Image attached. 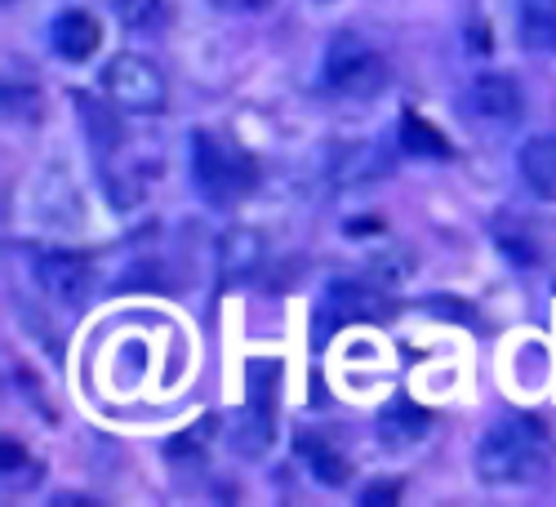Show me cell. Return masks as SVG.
<instances>
[{
	"instance_id": "obj_9",
	"label": "cell",
	"mask_w": 556,
	"mask_h": 507,
	"mask_svg": "<svg viewBox=\"0 0 556 507\" xmlns=\"http://www.w3.org/2000/svg\"><path fill=\"white\" fill-rule=\"evenodd\" d=\"M263 263V237L250 232V227H231V232L218 241V276L223 286H241L258 271Z\"/></svg>"
},
{
	"instance_id": "obj_6",
	"label": "cell",
	"mask_w": 556,
	"mask_h": 507,
	"mask_svg": "<svg viewBox=\"0 0 556 507\" xmlns=\"http://www.w3.org/2000/svg\"><path fill=\"white\" fill-rule=\"evenodd\" d=\"M468 107L481 116V121H494V125H513L521 121L526 112V99H521V85L503 72H485L472 80L468 89Z\"/></svg>"
},
{
	"instance_id": "obj_16",
	"label": "cell",
	"mask_w": 556,
	"mask_h": 507,
	"mask_svg": "<svg viewBox=\"0 0 556 507\" xmlns=\"http://www.w3.org/2000/svg\"><path fill=\"white\" fill-rule=\"evenodd\" d=\"M76 112H80L85 134L94 138V148H99V152H116V143H121V121H116L99 99H89V94H76Z\"/></svg>"
},
{
	"instance_id": "obj_18",
	"label": "cell",
	"mask_w": 556,
	"mask_h": 507,
	"mask_svg": "<svg viewBox=\"0 0 556 507\" xmlns=\"http://www.w3.org/2000/svg\"><path fill=\"white\" fill-rule=\"evenodd\" d=\"M5 116L10 121H36L40 116V99L31 94V89L27 85H5Z\"/></svg>"
},
{
	"instance_id": "obj_21",
	"label": "cell",
	"mask_w": 556,
	"mask_h": 507,
	"mask_svg": "<svg viewBox=\"0 0 556 507\" xmlns=\"http://www.w3.org/2000/svg\"><path fill=\"white\" fill-rule=\"evenodd\" d=\"M218 5H223V10H263L267 0H218Z\"/></svg>"
},
{
	"instance_id": "obj_22",
	"label": "cell",
	"mask_w": 556,
	"mask_h": 507,
	"mask_svg": "<svg viewBox=\"0 0 556 507\" xmlns=\"http://www.w3.org/2000/svg\"><path fill=\"white\" fill-rule=\"evenodd\" d=\"M352 232H379V218H356Z\"/></svg>"
},
{
	"instance_id": "obj_20",
	"label": "cell",
	"mask_w": 556,
	"mask_h": 507,
	"mask_svg": "<svg viewBox=\"0 0 556 507\" xmlns=\"http://www.w3.org/2000/svg\"><path fill=\"white\" fill-rule=\"evenodd\" d=\"M23 464V445H14V436H5V472H14Z\"/></svg>"
},
{
	"instance_id": "obj_19",
	"label": "cell",
	"mask_w": 556,
	"mask_h": 507,
	"mask_svg": "<svg viewBox=\"0 0 556 507\" xmlns=\"http://www.w3.org/2000/svg\"><path fill=\"white\" fill-rule=\"evenodd\" d=\"M396 498H401V485H369V490L361 494L365 507H392Z\"/></svg>"
},
{
	"instance_id": "obj_7",
	"label": "cell",
	"mask_w": 556,
	"mask_h": 507,
	"mask_svg": "<svg viewBox=\"0 0 556 507\" xmlns=\"http://www.w3.org/2000/svg\"><path fill=\"white\" fill-rule=\"evenodd\" d=\"M50 40H54V54L63 63H89V54H94L99 40H103V27L85 10H63L50 27Z\"/></svg>"
},
{
	"instance_id": "obj_13",
	"label": "cell",
	"mask_w": 556,
	"mask_h": 507,
	"mask_svg": "<svg viewBox=\"0 0 556 507\" xmlns=\"http://www.w3.org/2000/svg\"><path fill=\"white\" fill-rule=\"evenodd\" d=\"M299 458L307 464V472L320 481V485H343L352 472H348V458L330 445V441H320L316 432H303L299 436Z\"/></svg>"
},
{
	"instance_id": "obj_15",
	"label": "cell",
	"mask_w": 556,
	"mask_h": 507,
	"mask_svg": "<svg viewBox=\"0 0 556 507\" xmlns=\"http://www.w3.org/2000/svg\"><path fill=\"white\" fill-rule=\"evenodd\" d=\"M521 36L530 50L556 54V0H521Z\"/></svg>"
},
{
	"instance_id": "obj_5",
	"label": "cell",
	"mask_w": 556,
	"mask_h": 507,
	"mask_svg": "<svg viewBox=\"0 0 556 507\" xmlns=\"http://www.w3.org/2000/svg\"><path fill=\"white\" fill-rule=\"evenodd\" d=\"M36 281L54 303L85 307L89 294H94V267L80 254H45V258H36Z\"/></svg>"
},
{
	"instance_id": "obj_10",
	"label": "cell",
	"mask_w": 556,
	"mask_h": 507,
	"mask_svg": "<svg viewBox=\"0 0 556 507\" xmlns=\"http://www.w3.org/2000/svg\"><path fill=\"white\" fill-rule=\"evenodd\" d=\"M330 312L339 320H388L392 299L375 286H361V281H334L330 286Z\"/></svg>"
},
{
	"instance_id": "obj_17",
	"label": "cell",
	"mask_w": 556,
	"mask_h": 507,
	"mask_svg": "<svg viewBox=\"0 0 556 507\" xmlns=\"http://www.w3.org/2000/svg\"><path fill=\"white\" fill-rule=\"evenodd\" d=\"M116 18L129 31H152L165 23V0H116Z\"/></svg>"
},
{
	"instance_id": "obj_1",
	"label": "cell",
	"mask_w": 556,
	"mask_h": 507,
	"mask_svg": "<svg viewBox=\"0 0 556 507\" xmlns=\"http://www.w3.org/2000/svg\"><path fill=\"white\" fill-rule=\"evenodd\" d=\"M547 464V436L534 419L513 414V419L494 423L477 445V477L490 485H517L534 481Z\"/></svg>"
},
{
	"instance_id": "obj_11",
	"label": "cell",
	"mask_w": 556,
	"mask_h": 507,
	"mask_svg": "<svg viewBox=\"0 0 556 507\" xmlns=\"http://www.w3.org/2000/svg\"><path fill=\"white\" fill-rule=\"evenodd\" d=\"M521 178L534 197H556V138H530L521 148Z\"/></svg>"
},
{
	"instance_id": "obj_2",
	"label": "cell",
	"mask_w": 556,
	"mask_h": 507,
	"mask_svg": "<svg viewBox=\"0 0 556 507\" xmlns=\"http://www.w3.org/2000/svg\"><path fill=\"white\" fill-rule=\"evenodd\" d=\"M192 182L214 210H231L254 188V161L201 129L192 134Z\"/></svg>"
},
{
	"instance_id": "obj_8",
	"label": "cell",
	"mask_w": 556,
	"mask_h": 507,
	"mask_svg": "<svg viewBox=\"0 0 556 507\" xmlns=\"http://www.w3.org/2000/svg\"><path fill=\"white\" fill-rule=\"evenodd\" d=\"M432 428V414L424 405H414L409 396H392L379 409V436L388 449H405V445H419Z\"/></svg>"
},
{
	"instance_id": "obj_3",
	"label": "cell",
	"mask_w": 556,
	"mask_h": 507,
	"mask_svg": "<svg viewBox=\"0 0 556 507\" xmlns=\"http://www.w3.org/2000/svg\"><path fill=\"white\" fill-rule=\"evenodd\" d=\"M326 80L348 99H375L388 85V67L356 31H339L326 50Z\"/></svg>"
},
{
	"instance_id": "obj_4",
	"label": "cell",
	"mask_w": 556,
	"mask_h": 507,
	"mask_svg": "<svg viewBox=\"0 0 556 507\" xmlns=\"http://www.w3.org/2000/svg\"><path fill=\"white\" fill-rule=\"evenodd\" d=\"M103 89H108V99L125 112H161L165 99H169L165 76L138 54H116L103 67Z\"/></svg>"
},
{
	"instance_id": "obj_14",
	"label": "cell",
	"mask_w": 556,
	"mask_h": 507,
	"mask_svg": "<svg viewBox=\"0 0 556 507\" xmlns=\"http://www.w3.org/2000/svg\"><path fill=\"white\" fill-rule=\"evenodd\" d=\"M401 148L409 156H424V161H450V138L419 112L401 116Z\"/></svg>"
},
{
	"instance_id": "obj_12",
	"label": "cell",
	"mask_w": 556,
	"mask_h": 507,
	"mask_svg": "<svg viewBox=\"0 0 556 507\" xmlns=\"http://www.w3.org/2000/svg\"><path fill=\"white\" fill-rule=\"evenodd\" d=\"M231 449L241 458H258L271 449V405H258V401L245 405V414L231 423Z\"/></svg>"
}]
</instances>
